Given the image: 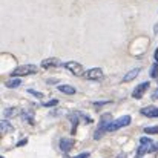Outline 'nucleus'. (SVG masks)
Wrapping results in <instances>:
<instances>
[{
  "mask_svg": "<svg viewBox=\"0 0 158 158\" xmlns=\"http://www.w3.org/2000/svg\"><path fill=\"white\" fill-rule=\"evenodd\" d=\"M131 121H132L131 115H123V117H120V118H117V120H112V121L107 124L106 132H114V131H118V129H121V127H124V126H129Z\"/></svg>",
  "mask_w": 158,
  "mask_h": 158,
  "instance_id": "obj_1",
  "label": "nucleus"
},
{
  "mask_svg": "<svg viewBox=\"0 0 158 158\" xmlns=\"http://www.w3.org/2000/svg\"><path fill=\"white\" fill-rule=\"evenodd\" d=\"M37 71H39V68L35 64H22V66H17L11 72V75L12 77H25V75H32Z\"/></svg>",
  "mask_w": 158,
  "mask_h": 158,
  "instance_id": "obj_2",
  "label": "nucleus"
},
{
  "mask_svg": "<svg viewBox=\"0 0 158 158\" xmlns=\"http://www.w3.org/2000/svg\"><path fill=\"white\" fill-rule=\"evenodd\" d=\"M140 148H138V151H137V157H141L143 154H148V152H152V151H155L158 149V146H154V143H152V140L151 138H148V137H141L140 138Z\"/></svg>",
  "mask_w": 158,
  "mask_h": 158,
  "instance_id": "obj_3",
  "label": "nucleus"
},
{
  "mask_svg": "<svg viewBox=\"0 0 158 158\" xmlns=\"http://www.w3.org/2000/svg\"><path fill=\"white\" fill-rule=\"evenodd\" d=\"M72 75H75V77H81V75H85V68L81 66V63H78V61H66L64 64H63Z\"/></svg>",
  "mask_w": 158,
  "mask_h": 158,
  "instance_id": "obj_4",
  "label": "nucleus"
},
{
  "mask_svg": "<svg viewBox=\"0 0 158 158\" xmlns=\"http://www.w3.org/2000/svg\"><path fill=\"white\" fill-rule=\"evenodd\" d=\"M83 77L88 78V80H94V81L102 80V78H103V69H102V68H92V69H88V71L85 72Z\"/></svg>",
  "mask_w": 158,
  "mask_h": 158,
  "instance_id": "obj_5",
  "label": "nucleus"
},
{
  "mask_svg": "<svg viewBox=\"0 0 158 158\" xmlns=\"http://www.w3.org/2000/svg\"><path fill=\"white\" fill-rule=\"evenodd\" d=\"M149 89V81H143V83H140L135 89H134V92H132V97L134 98H137V100H140V98H143V95L146 94V91Z\"/></svg>",
  "mask_w": 158,
  "mask_h": 158,
  "instance_id": "obj_6",
  "label": "nucleus"
},
{
  "mask_svg": "<svg viewBox=\"0 0 158 158\" xmlns=\"http://www.w3.org/2000/svg\"><path fill=\"white\" fill-rule=\"evenodd\" d=\"M141 114L149 118H158V106H146L141 109Z\"/></svg>",
  "mask_w": 158,
  "mask_h": 158,
  "instance_id": "obj_7",
  "label": "nucleus"
},
{
  "mask_svg": "<svg viewBox=\"0 0 158 158\" xmlns=\"http://www.w3.org/2000/svg\"><path fill=\"white\" fill-rule=\"evenodd\" d=\"M57 66H61V61L58 60V58H45L43 61H42V68H45V69H49V68H57Z\"/></svg>",
  "mask_w": 158,
  "mask_h": 158,
  "instance_id": "obj_8",
  "label": "nucleus"
},
{
  "mask_svg": "<svg viewBox=\"0 0 158 158\" xmlns=\"http://www.w3.org/2000/svg\"><path fill=\"white\" fill-rule=\"evenodd\" d=\"M141 72V69L140 68H134V69H131L124 77H123V83H129V81H132V80H135L137 77H138V74Z\"/></svg>",
  "mask_w": 158,
  "mask_h": 158,
  "instance_id": "obj_9",
  "label": "nucleus"
},
{
  "mask_svg": "<svg viewBox=\"0 0 158 158\" xmlns=\"http://www.w3.org/2000/svg\"><path fill=\"white\" fill-rule=\"evenodd\" d=\"M74 146V140L72 138H61L60 140V148L63 152H69Z\"/></svg>",
  "mask_w": 158,
  "mask_h": 158,
  "instance_id": "obj_10",
  "label": "nucleus"
},
{
  "mask_svg": "<svg viewBox=\"0 0 158 158\" xmlns=\"http://www.w3.org/2000/svg\"><path fill=\"white\" fill-rule=\"evenodd\" d=\"M58 91L63 92V94H66V95H74V94L77 92L75 88L71 86V85H60V86H58Z\"/></svg>",
  "mask_w": 158,
  "mask_h": 158,
  "instance_id": "obj_11",
  "label": "nucleus"
},
{
  "mask_svg": "<svg viewBox=\"0 0 158 158\" xmlns=\"http://www.w3.org/2000/svg\"><path fill=\"white\" fill-rule=\"evenodd\" d=\"M20 85H22V81H20L17 77H15V78L12 77L11 80H8V81L5 83V86H6V88H9V89H12V88H19Z\"/></svg>",
  "mask_w": 158,
  "mask_h": 158,
  "instance_id": "obj_12",
  "label": "nucleus"
},
{
  "mask_svg": "<svg viewBox=\"0 0 158 158\" xmlns=\"http://www.w3.org/2000/svg\"><path fill=\"white\" fill-rule=\"evenodd\" d=\"M0 129H2V132L3 134H6V132H9V131H12V126L6 121V120H3L2 123H0Z\"/></svg>",
  "mask_w": 158,
  "mask_h": 158,
  "instance_id": "obj_13",
  "label": "nucleus"
},
{
  "mask_svg": "<svg viewBox=\"0 0 158 158\" xmlns=\"http://www.w3.org/2000/svg\"><path fill=\"white\" fill-rule=\"evenodd\" d=\"M144 132H146L148 135H155V134H158V126H151V127H146V129H144Z\"/></svg>",
  "mask_w": 158,
  "mask_h": 158,
  "instance_id": "obj_14",
  "label": "nucleus"
},
{
  "mask_svg": "<svg viewBox=\"0 0 158 158\" xmlns=\"http://www.w3.org/2000/svg\"><path fill=\"white\" fill-rule=\"evenodd\" d=\"M17 109H12V107H9V109H6L5 110V115H6V118H9V117H12V115H17Z\"/></svg>",
  "mask_w": 158,
  "mask_h": 158,
  "instance_id": "obj_15",
  "label": "nucleus"
},
{
  "mask_svg": "<svg viewBox=\"0 0 158 158\" xmlns=\"http://www.w3.org/2000/svg\"><path fill=\"white\" fill-rule=\"evenodd\" d=\"M151 75L155 78L158 77V63H154V66H152V71H151Z\"/></svg>",
  "mask_w": 158,
  "mask_h": 158,
  "instance_id": "obj_16",
  "label": "nucleus"
},
{
  "mask_svg": "<svg viewBox=\"0 0 158 158\" xmlns=\"http://www.w3.org/2000/svg\"><path fill=\"white\" fill-rule=\"evenodd\" d=\"M28 92H29V94H32V95H34V97H37V98H42V97H43V94H42V92H37V91H34V89H29Z\"/></svg>",
  "mask_w": 158,
  "mask_h": 158,
  "instance_id": "obj_17",
  "label": "nucleus"
},
{
  "mask_svg": "<svg viewBox=\"0 0 158 158\" xmlns=\"http://www.w3.org/2000/svg\"><path fill=\"white\" fill-rule=\"evenodd\" d=\"M57 103H58L57 100H51V102H46V103H43V106H45V107H51V106H55Z\"/></svg>",
  "mask_w": 158,
  "mask_h": 158,
  "instance_id": "obj_18",
  "label": "nucleus"
},
{
  "mask_svg": "<svg viewBox=\"0 0 158 158\" xmlns=\"http://www.w3.org/2000/svg\"><path fill=\"white\" fill-rule=\"evenodd\" d=\"M75 158H89V152H83V154H80V155H77Z\"/></svg>",
  "mask_w": 158,
  "mask_h": 158,
  "instance_id": "obj_19",
  "label": "nucleus"
},
{
  "mask_svg": "<svg viewBox=\"0 0 158 158\" xmlns=\"http://www.w3.org/2000/svg\"><path fill=\"white\" fill-rule=\"evenodd\" d=\"M26 141H28V140H20V141H19V144H17V146H19V148H20V146H23V144H25V143H26Z\"/></svg>",
  "mask_w": 158,
  "mask_h": 158,
  "instance_id": "obj_20",
  "label": "nucleus"
},
{
  "mask_svg": "<svg viewBox=\"0 0 158 158\" xmlns=\"http://www.w3.org/2000/svg\"><path fill=\"white\" fill-rule=\"evenodd\" d=\"M152 98H154V100H157V98H158V89L154 92V94H152Z\"/></svg>",
  "mask_w": 158,
  "mask_h": 158,
  "instance_id": "obj_21",
  "label": "nucleus"
},
{
  "mask_svg": "<svg viewBox=\"0 0 158 158\" xmlns=\"http://www.w3.org/2000/svg\"><path fill=\"white\" fill-rule=\"evenodd\" d=\"M120 158H126V154H121V155H120Z\"/></svg>",
  "mask_w": 158,
  "mask_h": 158,
  "instance_id": "obj_22",
  "label": "nucleus"
},
{
  "mask_svg": "<svg viewBox=\"0 0 158 158\" xmlns=\"http://www.w3.org/2000/svg\"><path fill=\"white\" fill-rule=\"evenodd\" d=\"M2 158H3V157H2Z\"/></svg>",
  "mask_w": 158,
  "mask_h": 158,
  "instance_id": "obj_23",
  "label": "nucleus"
}]
</instances>
